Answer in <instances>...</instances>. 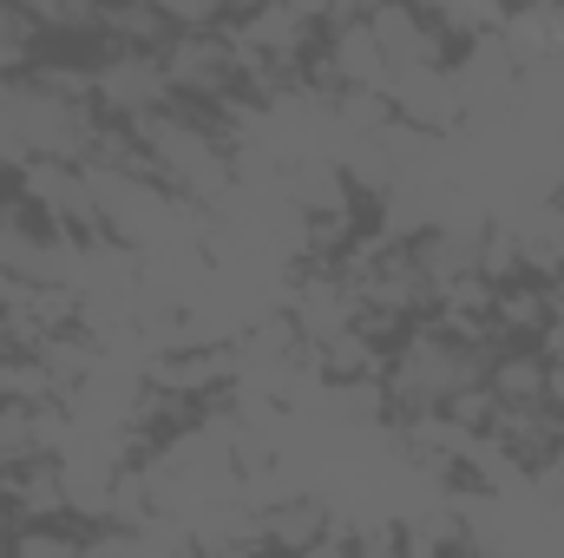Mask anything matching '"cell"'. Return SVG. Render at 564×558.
<instances>
[{"label":"cell","instance_id":"cell-1","mask_svg":"<svg viewBox=\"0 0 564 558\" xmlns=\"http://www.w3.org/2000/svg\"><path fill=\"white\" fill-rule=\"evenodd\" d=\"M164 60H151V53H126V60H112L106 73H99V93H106V106H119V112H144L151 119V106H164Z\"/></svg>","mask_w":564,"mask_h":558},{"label":"cell","instance_id":"cell-2","mask_svg":"<svg viewBox=\"0 0 564 558\" xmlns=\"http://www.w3.org/2000/svg\"><path fill=\"white\" fill-rule=\"evenodd\" d=\"M20 40H26V20L0 7V60H13V46H20Z\"/></svg>","mask_w":564,"mask_h":558},{"label":"cell","instance_id":"cell-3","mask_svg":"<svg viewBox=\"0 0 564 558\" xmlns=\"http://www.w3.org/2000/svg\"><path fill=\"white\" fill-rule=\"evenodd\" d=\"M0 558H7V533H0Z\"/></svg>","mask_w":564,"mask_h":558}]
</instances>
